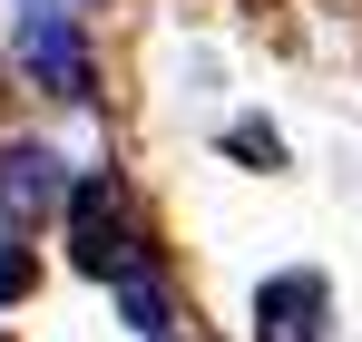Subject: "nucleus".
I'll use <instances>...</instances> for the list:
<instances>
[{
	"label": "nucleus",
	"instance_id": "7ed1b4c3",
	"mask_svg": "<svg viewBox=\"0 0 362 342\" xmlns=\"http://www.w3.org/2000/svg\"><path fill=\"white\" fill-rule=\"evenodd\" d=\"M59 196H69V176H59V157H49V147H10V157H0V216H10V225L49 216Z\"/></svg>",
	"mask_w": 362,
	"mask_h": 342
},
{
	"label": "nucleus",
	"instance_id": "20e7f679",
	"mask_svg": "<svg viewBox=\"0 0 362 342\" xmlns=\"http://www.w3.org/2000/svg\"><path fill=\"white\" fill-rule=\"evenodd\" d=\"M255 313H264L274 342H313V333H323V284H313V274H284V284H264Z\"/></svg>",
	"mask_w": 362,
	"mask_h": 342
},
{
	"label": "nucleus",
	"instance_id": "f03ea898",
	"mask_svg": "<svg viewBox=\"0 0 362 342\" xmlns=\"http://www.w3.org/2000/svg\"><path fill=\"white\" fill-rule=\"evenodd\" d=\"M20 49H30V69H40L59 98H88V49H78V30H69V10L30 0V10H20Z\"/></svg>",
	"mask_w": 362,
	"mask_h": 342
},
{
	"label": "nucleus",
	"instance_id": "39448f33",
	"mask_svg": "<svg viewBox=\"0 0 362 342\" xmlns=\"http://www.w3.org/2000/svg\"><path fill=\"white\" fill-rule=\"evenodd\" d=\"M20 293H30V254H20V244H0V303H20Z\"/></svg>",
	"mask_w": 362,
	"mask_h": 342
},
{
	"label": "nucleus",
	"instance_id": "f257e3e1",
	"mask_svg": "<svg viewBox=\"0 0 362 342\" xmlns=\"http://www.w3.org/2000/svg\"><path fill=\"white\" fill-rule=\"evenodd\" d=\"M69 244L88 274H137V244H127V196L108 176H78L69 186Z\"/></svg>",
	"mask_w": 362,
	"mask_h": 342
}]
</instances>
